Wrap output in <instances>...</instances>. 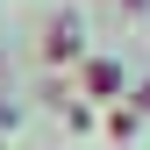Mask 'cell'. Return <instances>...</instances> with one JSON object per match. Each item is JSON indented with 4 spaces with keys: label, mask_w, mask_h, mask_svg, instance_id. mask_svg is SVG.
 Here are the masks:
<instances>
[{
    "label": "cell",
    "mask_w": 150,
    "mask_h": 150,
    "mask_svg": "<svg viewBox=\"0 0 150 150\" xmlns=\"http://www.w3.org/2000/svg\"><path fill=\"white\" fill-rule=\"evenodd\" d=\"M86 86H93V93H122V71H115V64H100V57H93V64H86Z\"/></svg>",
    "instance_id": "2"
},
{
    "label": "cell",
    "mask_w": 150,
    "mask_h": 150,
    "mask_svg": "<svg viewBox=\"0 0 150 150\" xmlns=\"http://www.w3.org/2000/svg\"><path fill=\"white\" fill-rule=\"evenodd\" d=\"M136 100H143V115H150V86H143V93H136Z\"/></svg>",
    "instance_id": "3"
},
{
    "label": "cell",
    "mask_w": 150,
    "mask_h": 150,
    "mask_svg": "<svg viewBox=\"0 0 150 150\" xmlns=\"http://www.w3.org/2000/svg\"><path fill=\"white\" fill-rule=\"evenodd\" d=\"M43 57L86 64V29H79V14H50V29H43Z\"/></svg>",
    "instance_id": "1"
}]
</instances>
